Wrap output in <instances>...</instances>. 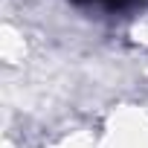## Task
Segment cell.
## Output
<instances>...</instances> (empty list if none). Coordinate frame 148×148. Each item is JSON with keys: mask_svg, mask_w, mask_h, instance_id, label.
<instances>
[{"mask_svg": "<svg viewBox=\"0 0 148 148\" xmlns=\"http://www.w3.org/2000/svg\"><path fill=\"white\" fill-rule=\"evenodd\" d=\"M76 3H96V6H110V9H116V6L125 3V0H76Z\"/></svg>", "mask_w": 148, "mask_h": 148, "instance_id": "obj_1", "label": "cell"}]
</instances>
